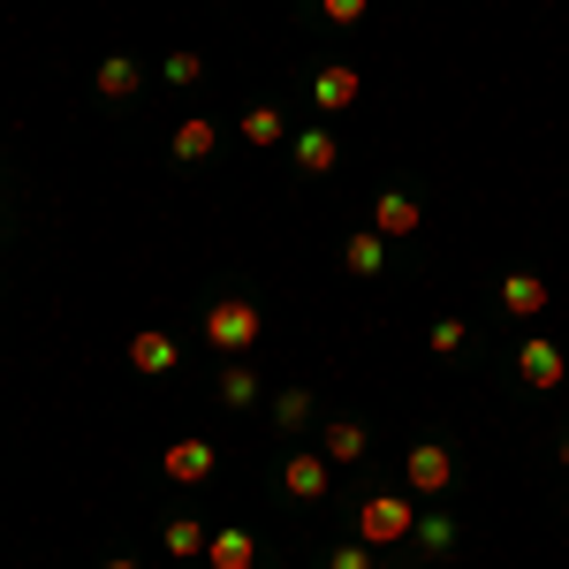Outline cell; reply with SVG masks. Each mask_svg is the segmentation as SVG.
<instances>
[{"label": "cell", "instance_id": "cell-1", "mask_svg": "<svg viewBox=\"0 0 569 569\" xmlns=\"http://www.w3.org/2000/svg\"><path fill=\"white\" fill-rule=\"evenodd\" d=\"M198 327H206V350L251 357L266 342V305L251 297V289H213V297L198 305Z\"/></svg>", "mask_w": 569, "mask_h": 569}, {"label": "cell", "instance_id": "cell-2", "mask_svg": "<svg viewBox=\"0 0 569 569\" xmlns=\"http://www.w3.org/2000/svg\"><path fill=\"white\" fill-rule=\"evenodd\" d=\"M410 531H418L410 493H365V509H357V539L365 547H402Z\"/></svg>", "mask_w": 569, "mask_h": 569}, {"label": "cell", "instance_id": "cell-3", "mask_svg": "<svg viewBox=\"0 0 569 569\" xmlns=\"http://www.w3.org/2000/svg\"><path fill=\"white\" fill-rule=\"evenodd\" d=\"M509 365H517V380H525L531 395H555L569 380V350L555 342V335H525V342L509 350Z\"/></svg>", "mask_w": 569, "mask_h": 569}, {"label": "cell", "instance_id": "cell-4", "mask_svg": "<svg viewBox=\"0 0 569 569\" xmlns=\"http://www.w3.org/2000/svg\"><path fill=\"white\" fill-rule=\"evenodd\" d=\"M456 479H463V471H456V448H448V440H418V448L402 456V486H410V493H448Z\"/></svg>", "mask_w": 569, "mask_h": 569}, {"label": "cell", "instance_id": "cell-5", "mask_svg": "<svg viewBox=\"0 0 569 569\" xmlns=\"http://www.w3.org/2000/svg\"><path fill=\"white\" fill-rule=\"evenodd\" d=\"M357 99H365V77H357L350 61H327V69H311V107H319V122H327V114H350Z\"/></svg>", "mask_w": 569, "mask_h": 569}, {"label": "cell", "instance_id": "cell-6", "mask_svg": "<svg viewBox=\"0 0 569 569\" xmlns=\"http://www.w3.org/2000/svg\"><path fill=\"white\" fill-rule=\"evenodd\" d=\"M91 91H99V107H130L137 91H144V61H137V53H107V61L91 69Z\"/></svg>", "mask_w": 569, "mask_h": 569}, {"label": "cell", "instance_id": "cell-7", "mask_svg": "<svg viewBox=\"0 0 569 569\" xmlns=\"http://www.w3.org/2000/svg\"><path fill=\"white\" fill-rule=\"evenodd\" d=\"M160 471H168L176 486H206V479L220 471V448H213V440H198V433H190V440H168Z\"/></svg>", "mask_w": 569, "mask_h": 569}, {"label": "cell", "instance_id": "cell-8", "mask_svg": "<svg viewBox=\"0 0 569 569\" xmlns=\"http://www.w3.org/2000/svg\"><path fill=\"white\" fill-rule=\"evenodd\" d=\"M327 486H335V463H327L319 448H297V456L281 463V493H289V501H327Z\"/></svg>", "mask_w": 569, "mask_h": 569}, {"label": "cell", "instance_id": "cell-9", "mask_svg": "<svg viewBox=\"0 0 569 569\" xmlns=\"http://www.w3.org/2000/svg\"><path fill=\"white\" fill-rule=\"evenodd\" d=\"M365 448H372V426H365V418H327V426H319V456H327L335 471L365 463Z\"/></svg>", "mask_w": 569, "mask_h": 569}, {"label": "cell", "instance_id": "cell-10", "mask_svg": "<svg viewBox=\"0 0 569 569\" xmlns=\"http://www.w3.org/2000/svg\"><path fill=\"white\" fill-rule=\"evenodd\" d=\"M493 297H501L509 319H547V305H555V289H547L539 273H525V266H517V273H501V289H493Z\"/></svg>", "mask_w": 569, "mask_h": 569}, {"label": "cell", "instance_id": "cell-11", "mask_svg": "<svg viewBox=\"0 0 569 569\" xmlns=\"http://www.w3.org/2000/svg\"><path fill=\"white\" fill-rule=\"evenodd\" d=\"M372 228H380L388 243H402V236H418V228H426V206H418L410 190H380V198H372Z\"/></svg>", "mask_w": 569, "mask_h": 569}, {"label": "cell", "instance_id": "cell-12", "mask_svg": "<svg viewBox=\"0 0 569 569\" xmlns=\"http://www.w3.org/2000/svg\"><path fill=\"white\" fill-rule=\"evenodd\" d=\"M342 273L380 281V273H388V236H380V228H350V236H342Z\"/></svg>", "mask_w": 569, "mask_h": 569}, {"label": "cell", "instance_id": "cell-13", "mask_svg": "<svg viewBox=\"0 0 569 569\" xmlns=\"http://www.w3.org/2000/svg\"><path fill=\"white\" fill-rule=\"evenodd\" d=\"M182 365V350H176V335H160V327H144L130 342V372H144V380H168Z\"/></svg>", "mask_w": 569, "mask_h": 569}, {"label": "cell", "instance_id": "cell-14", "mask_svg": "<svg viewBox=\"0 0 569 569\" xmlns=\"http://www.w3.org/2000/svg\"><path fill=\"white\" fill-rule=\"evenodd\" d=\"M206 569H259V531H243V525H228L206 539Z\"/></svg>", "mask_w": 569, "mask_h": 569}, {"label": "cell", "instance_id": "cell-15", "mask_svg": "<svg viewBox=\"0 0 569 569\" xmlns=\"http://www.w3.org/2000/svg\"><path fill=\"white\" fill-rule=\"evenodd\" d=\"M289 152H297V176H335L342 168V152H335V137H327V122L305 137H289Z\"/></svg>", "mask_w": 569, "mask_h": 569}, {"label": "cell", "instance_id": "cell-16", "mask_svg": "<svg viewBox=\"0 0 569 569\" xmlns=\"http://www.w3.org/2000/svg\"><path fill=\"white\" fill-rule=\"evenodd\" d=\"M281 137H289V114H281L273 99H251V107H243V144H259V152H273Z\"/></svg>", "mask_w": 569, "mask_h": 569}, {"label": "cell", "instance_id": "cell-17", "mask_svg": "<svg viewBox=\"0 0 569 569\" xmlns=\"http://www.w3.org/2000/svg\"><path fill=\"white\" fill-rule=\"evenodd\" d=\"M266 410H273V426H281V433H305V426H319V395H311V388H281Z\"/></svg>", "mask_w": 569, "mask_h": 569}, {"label": "cell", "instance_id": "cell-18", "mask_svg": "<svg viewBox=\"0 0 569 569\" xmlns=\"http://www.w3.org/2000/svg\"><path fill=\"white\" fill-rule=\"evenodd\" d=\"M206 539H213V531L198 525V517H168V525H160V547H168L176 562H206Z\"/></svg>", "mask_w": 569, "mask_h": 569}, {"label": "cell", "instance_id": "cell-19", "mask_svg": "<svg viewBox=\"0 0 569 569\" xmlns=\"http://www.w3.org/2000/svg\"><path fill=\"white\" fill-rule=\"evenodd\" d=\"M213 144H220V130L206 122V114H182V122H176V160H182V168L213 160Z\"/></svg>", "mask_w": 569, "mask_h": 569}, {"label": "cell", "instance_id": "cell-20", "mask_svg": "<svg viewBox=\"0 0 569 569\" xmlns=\"http://www.w3.org/2000/svg\"><path fill=\"white\" fill-rule=\"evenodd\" d=\"M220 402H228V410H259V402H266L259 372H251L243 357H228V372H220Z\"/></svg>", "mask_w": 569, "mask_h": 569}, {"label": "cell", "instance_id": "cell-21", "mask_svg": "<svg viewBox=\"0 0 569 569\" xmlns=\"http://www.w3.org/2000/svg\"><path fill=\"white\" fill-rule=\"evenodd\" d=\"M410 539H418V555H426V562H448V555H456V517H448V509H433V517H418V531H410Z\"/></svg>", "mask_w": 569, "mask_h": 569}, {"label": "cell", "instance_id": "cell-22", "mask_svg": "<svg viewBox=\"0 0 569 569\" xmlns=\"http://www.w3.org/2000/svg\"><path fill=\"white\" fill-rule=\"evenodd\" d=\"M160 77H168V84H176V91L206 84V53H198V46H176V53L160 61Z\"/></svg>", "mask_w": 569, "mask_h": 569}, {"label": "cell", "instance_id": "cell-23", "mask_svg": "<svg viewBox=\"0 0 569 569\" xmlns=\"http://www.w3.org/2000/svg\"><path fill=\"white\" fill-rule=\"evenodd\" d=\"M319 569H380V547H365V539H335V547L319 555Z\"/></svg>", "mask_w": 569, "mask_h": 569}, {"label": "cell", "instance_id": "cell-24", "mask_svg": "<svg viewBox=\"0 0 569 569\" xmlns=\"http://www.w3.org/2000/svg\"><path fill=\"white\" fill-rule=\"evenodd\" d=\"M463 342H471L463 319H433V327H426V350H433V357H463Z\"/></svg>", "mask_w": 569, "mask_h": 569}, {"label": "cell", "instance_id": "cell-25", "mask_svg": "<svg viewBox=\"0 0 569 569\" xmlns=\"http://www.w3.org/2000/svg\"><path fill=\"white\" fill-rule=\"evenodd\" d=\"M311 8H319V16H327V23H335V31H357V23H365V8H372V0H311Z\"/></svg>", "mask_w": 569, "mask_h": 569}, {"label": "cell", "instance_id": "cell-26", "mask_svg": "<svg viewBox=\"0 0 569 569\" xmlns=\"http://www.w3.org/2000/svg\"><path fill=\"white\" fill-rule=\"evenodd\" d=\"M99 569H144V562H137V555H107Z\"/></svg>", "mask_w": 569, "mask_h": 569}, {"label": "cell", "instance_id": "cell-27", "mask_svg": "<svg viewBox=\"0 0 569 569\" xmlns=\"http://www.w3.org/2000/svg\"><path fill=\"white\" fill-rule=\"evenodd\" d=\"M562 471H569V433H562Z\"/></svg>", "mask_w": 569, "mask_h": 569}]
</instances>
